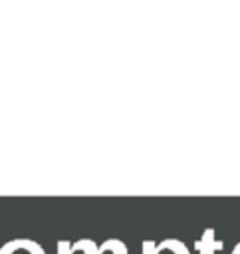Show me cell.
I'll use <instances>...</instances> for the list:
<instances>
[{
  "label": "cell",
  "instance_id": "obj_1",
  "mask_svg": "<svg viewBox=\"0 0 240 254\" xmlns=\"http://www.w3.org/2000/svg\"><path fill=\"white\" fill-rule=\"evenodd\" d=\"M0 254H46L44 248L30 238H16L0 248Z\"/></svg>",
  "mask_w": 240,
  "mask_h": 254
},
{
  "label": "cell",
  "instance_id": "obj_2",
  "mask_svg": "<svg viewBox=\"0 0 240 254\" xmlns=\"http://www.w3.org/2000/svg\"><path fill=\"white\" fill-rule=\"evenodd\" d=\"M194 248H196L200 254H214L216 250H222L224 244H222V240L214 238V228H206V230L202 232V236L194 242Z\"/></svg>",
  "mask_w": 240,
  "mask_h": 254
},
{
  "label": "cell",
  "instance_id": "obj_3",
  "mask_svg": "<svg viewBox=\"0 0 240 254\" xmlns=\"http://www.w3.org/2000/svg\"><path fill=\"white\" fill-rule=\"evenodd\" d=\"M157 250L161 254H190L188 248H186V244L180 242V240H177V238H165L163 242L157 244Z\"/></svg>",
  "mask_w": 240,
  "mask_h": 254
},
{
  "label": "cell",
  "instance_id": "obj_4",
  "mask_svg": "<svg viewBox=\"0 0 240 254\" xmlns=\"http://www.w3.org/2000/svg\"><path fill=\"white\" fill-rule=\"evenodd\" d=\"M75 250H81L83 254H101L99 246H97L91 238H81V240L73 242V244H71V252H75Z\"/></svg>",
  "mask_w": 240,
  "mask_h": 254
},
{
  "label": "cell",
  "instance_id": "obj_5",
  "mask_svg": "<svg viewBox=\"0 0 240 254\" xmlns=\"http://www.w3.org/2000/svg\"><path fill=\"white\" fill-rule=\"evenodd\" d=\"M99 250H101V252H107V250H109L111 254H129V252H127V246H125L119 238H107V240L99 246Z\"/></svg>",
  "mask_w": 240,
  "mask_h": 254
},
{
  "label": "cell",
  "instance_id": "obj_6",
  "mask_svg": "<svg viewBox=\"0 0 240 254\" xmlns=\"http://www.w3.org/2000/svg\"><path fill=\"white\" fill-rule=\"evenodd\" d=\"M58 254H73V252H71V242L61 240V242L58 244Z\"/></svg>",
  "mask_w": 240,
  "mask_h": 254
},
{
  "label": "cell",
  "instance_id": "obj_7",
  "mask_svg": "<svg viewBox=\"0 0 240 254\" xmlns=\"http://www.w3.org/2000/svg\"><path fill=\"white\" fill-rule=\"evenodd\" d=\"M143 254H157V246L153 240H145L143 242Z\"/></svg>",
  "mask_w": 240,
  "mask_h": 254
},
{
  "label": "cell",
  "instance_id": "obj_8",
  "mask_svg": "<svg viewBox=\"0 0 240 254\" xmlns=\"http://www.w3.org/2000/svg\"><path fill=\"white\" fill-rule=\"evenodd\" d=\"M232 254H240V242L234 246V250H232Z\"/></svg>",
  "mask_w": 240,
  "mask_h": 254
}]
</instances>
